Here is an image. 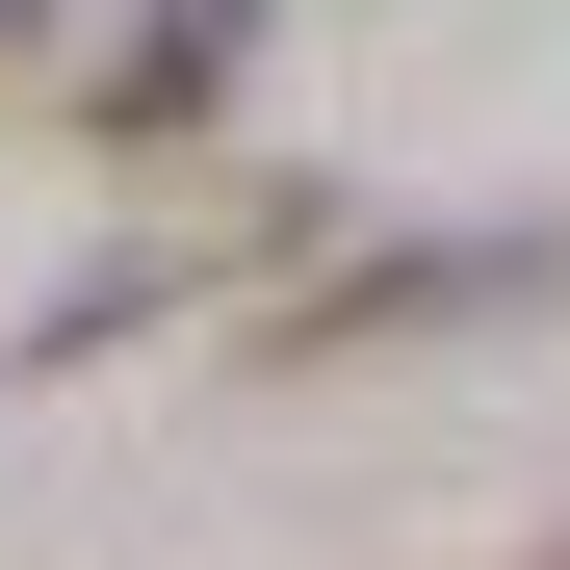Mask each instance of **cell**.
Masks as SVG:
<instances>
[{
	"label": "cell",
	"mask_w": 570,
	"mask_h": 570,
	"mask_svg": "<svg viewBox=\"0 0 570 570\" xmlns=\"http://www.w3.org/2000/svg\"><path fill=\"white\" fill-rule=\"evenodd\" d=\"M0 78H52V0H0Z\"/></svg>",
	"instance_id": "3957f363"
},
{
	"label": "cell",
	"mask_w": 570,
	"mask_h": 570,
	"mask_svg": "<svg viewBox=\"0 0 570 570\" xmlns=\"http://www.w3.org/2000/svg\"><path fill=\"white\" fill-rule=\"evenodd\" d=\"M519 285H570V234H441V259H337V285H285V363H337V337H441V312H519Z\"/></svg>",
	"instance_id": "6da1fadb"
},
{
	"label": "cell",
	"mask_w": 570,
	"mask_h": 570,
	"mask_svg": "<svg viewBox=\"0 0 570 570\" xmlns=\"http://www.w3.org/2000/svg\"><path fill=\"white\" fill-rule=\"evenodd\" d=\"M234 52H259V0H156V27H130L105 78H78V105H105V130L156 156V130H208V105H234Z\"/></svg>",
	"instance_id": "7a4b0ae2"
},
{
	"label": "cell",
	"mask_w": 570,
	"mask_h": 570,
	"mask_svg": "<svg viewBox=\"0 0 570 570\" xmlns=\"http://www.w3.org/2000/svg\"><path fill=\"white\" fill-rule=\"evenodd\" d=\"M544 570H570V544H544Z\"/></svg>",
	"instance_id": "277c9868"
}]
</instances>
